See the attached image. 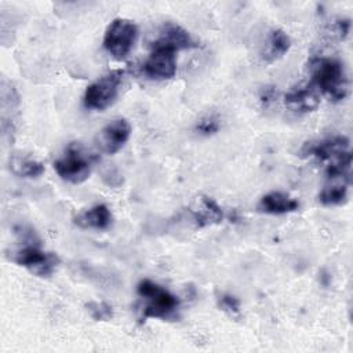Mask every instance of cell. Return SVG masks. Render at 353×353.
<instances>
[{
  "label": "cell",
  "mask_w": 353,
  "mask_h": 353,
  "mask_svg": "<svg viewBox=\"0 0 353 353\" xmlns=\"http://www.w3.org/2000/svg\"><path fill=\"white\" fill-rule=\"evenodd\" d=\"M312 84L331 101H343L349 92V79L343 63L336 58L316 57L309 62Z\"/></svg>",
  "instance_id": "cell-1"
},
{
  "label": "cell",
  "mask_w": 353,
  "mask_h": 353,
  "mask_svg": "<svg viewBox=\"0 0 353 353\" xmlns=\"http://www.w3.org/2000/svg\"><path fill=\"white\" fill-rule=\"evenodd\" d=\"M137 294L139 296V301L142 302V319H178L179 299L163 285L149 279H143L137 285Z\"/></svg>",
  "instance_id": "cell-2"
},
{
  "label": "cell",
  "mask_w": 353,
  "mask_h": 353,
  "mask_svg": "<svg viewBox=\"0 0 353 353\" xmlns=\"http://www.w3.org/2000/svg\"><path fill=\"white\" fill-rule=\"evenodd\" d=\"M95 157L79 142H72L61 157L54 161L55 172L66 182L77 185L90 178Z\"/></svg>",
  "instance_id": "cell-3"
},
{
  "label": "cell",
  "mask_w": 353,
  "mask_h": 353,
  "mask_svg": "<svg viewBox=\"0 0 353 353\" xmlns=\"http://www.w3.org/2000/svg\"><path fill=\"white\" fill-rule=\"evenodd\" d=\"M8 259L37 277H50L61 262L57 254L41 250L39 243H25L22 247L11 251Z\"/></svg>",
  "instance_id": "cell-4"
},
{
  "label": "cell",
  "mask_w": 353,
  "mask_h": 353,
  "mask_svg": "<svg viewBox=\"0 0 353 353\" xmlns=\"http://www.w3.org/2000/svg\"><path fill=\"white\" fill-rule=\"evenodd\" d=\"M123 70H112L94 83H91L83 97V103L87 109L92 110H105L116 101L123 81Z\"/></svg>",
  "instance_id": "cell-5"
},
{
  "label": "cell",
  "mask_w": 353,
  "mask_h": 353,
  "mask_svg": "<svg viewBox=\"0 0 353 353\" xmlns=\"http://www.w3.org/2000/svg\"><path fill=\"white\" fill-rule=\"evenodd\" d=\"M138 37L137 25L125 18L113 19L103 36L105 50L116 59L125 58L132 50Z\"/></svg>",
  "instance_id": "cell-6"
},
{
  "label": "cell",
  "mask_w": 353,
  "mask_h": 353,
  "mask_svg": "<svg viewBox=\"0 0 353 353\" xmlns=\"http://www.w3.org/2000/svg\"><path fill=\"white\" fill-rule=\"evenodd\" d=\"M142 72L153 80L171 79L176 72L175 52L163 47H152V52L145 61Z\"/></svg>",
  "instance_id": "cell-7"
},
{
  "label": "cell",
  "mask_w": 353,
  "mask_h": 353,
  "mask_svg": "<svg viewBox=\"0 0 353 353\" xmlns=\"http://www.w3.org/2000/svg\"><path fill=\"white\" fill-rule=\"evenodd\" d=\"M346 152H349V139L342 135L321 141H310L301 149L302 157H314L320 161H332Z\"/></svg>",
  "instance_id": "cell-8"
},
{
  "label": "cell",
  "mask_w": 353,
  "mask_h": 353,
  "mask_svg": "<svg viewBox=\"0 0 353 353\" xmlns=\"http://www.w3.org/2000/svg\"><path fill=\"white\" fill-rule=\"evenodd\" d=\"M130 135V123L125 119H114L99 131L97 137V143L103 153L114 154L127 143Z\"/></svg>",
  "instance_id": "cell-9"
},
{
  "label": "cell",
  "mask_w": 353,
  "mask_h": 353,
  "mask_svg": "<svg viewBox=\"0 0 353 353\" xmlns=\"http://www.w3.org/2000/svg\"><path fill=\"white\" fill-rule=\"evenodd\" d=\"M152 47H163L174 52H178L181 50L194 47V40L192 39L190 33L181 25L167 22L161 26L157 39L152 43Z\"/></svg>",
  "instance_id": "cell-10"
},
{
  "label": "cell",
  "mask_w": 353,
  "mask_h": 353,
  "mask_svg": "<svg viewBox=\"0 0 353 353\" xmlns=\"http://www.w3.org/2000/svg\"><path fill=\"white\" fill-rule=\"evenodd\" d=\"M284 103L291 112L309 113L319 108L320 97L312 85H299L285 94Z\"/></svg>",
  "instance_id": "cell-11"
},
{
  "label": "cell",
  "mask_w": 353,
  "mask_h": 353,
  "mask_svg": "<svg viewBox=\"0 0 353 353\" xmlns=\"http://www.w3.org/2000/svg\"><path fill=\"white\" fill-rule=\"evenodd\" d=\"M190 214L196 228L216 225L221 223L223 219L222 208L214 199L208 196H200L190 208Z\"/></svg>",
  "instance_id": "cell-12"
},
{
  "label": "cell",
  "mask_w": 353,
  "mask_h": 353,
  "mask_svg": "<svg viewBox=\"0 0 353 353\" xmlns=\"http://www.w3.org/2000/svg\"><path fill=\"white\" fill-rule=\"evenodd\" d=\"M0 97H1V132H3V137H8L12 139L15 127H14V120L11 117V113L18 109L19 95L17 90L12 87V84L8 83L6 79H3Z\"/></svg>",
  "instance_id": "cell-13"
},
{
  "label": "cell",
  "mask_w": 353,
  "mask_h": 353,
  "mask_svg": "<svg viewBox=\"0 0 353 353\" xmlns=\"http://www.w3.org/2000/svg\"><path fill=\"white\" fill-rule=\"evenodd\" d=\"M299 208V201L284 192H270L259 200L256 210L262 214L283 215L295 212Z\"/></svg>",
  "instance_id": "cell-14"
},
{
  "label": "cell",
  "mask_w": 353,
  "mask_h": 353,
  "mask_svg": "<svg viewBox=\"0 0 353 353\" xmlns=\"http://www.w3.org/2000/svg\"><path fill=\"white\" fill-rule=\"evenodd\" d=\"M113 216L108 205L105 204H97L91 208L80 212L74 219V225H77L81 229H97L103 230L108 229L112 225Z\"/></svg>",
  "instance_id": "cell-15"
},
{
  "label": "cell",
  "mask_w": 353,
  "mask_h": 353,
  "mask_svg": "<svg viewBox=\"0 0 353 353\" xmlns=\"http://www.w3.org/2000/svg\"><path fill=\"white\" fill-rule=\"evenodd\" d=\"M291 47L290 36L281 29H273L269 32L263 51L262 59L266 63H272L280 58H283Z\"/></svg>",
  "instance_id": "cell-16"
},
{
  "label": "cell",
  "mask_w": 353,
  "mask_h": 353,
  "mask_svg": "<svg viewBox=\"0 0 353 353\" xmlns=\"http://www.w3.org/2000/svg\"><path fill=\"white\" fill-rule=\"evenodd\" d=\"M10 171L19 178H39L44 172V165L29 154L14 153L10 157Z\"/></svg>",
  "instance_id": "cell-17"
},
{
  "label": "cell",
  "mask_w": 353,
  "mask_h": 353,
  "mask_svg": "<svg viewBox=\"0 0 353 353\" xmlns=\"http://www.w3.org/2000/svg\"><path fill=\"white\" fill-rule=\"evenodd\" d=\"M350 183L341 179H328V183L321 189L319 201L323 205H341L347 200V190Z\"/></svg>",
  "instance_id": "cell-18"
},
{
  "label": "cell",
  "mask_w": 353,
  "mask_h": 353,
  "mask_svg": "<svg viewBox=\"0 0 353 353\" xmlns=\"http://www.w3.org/2000/svg\"><path fill=\"white\" fill-rule=\"evenodd\" d=\"M216 302H218V306L221 307V310H223L230 317H234V319L240 317L241 303H240L239 298H236L234 295L228 294V292H221L216 295Z\"/></svg>",
  "instance_id": "cell-19"
},
{
  "label": "cell",
  "mask_w": 353,
  "mask_h": 353,
  "mask_svg": "<svg viewBox=\"0 0 353 353\" xmlns=\"http://www.w3.org/2000/svg\"><path fill=\"white\" fill-rule=\"evenodd\" d=\"M85 309L95 321H108L113 317V307L106 302L91 301L85 305Z\"/></svg>",
  "instance_id": "cell-20"
},
{
  "label": "cell",
  "mask_w": 353,
  "mask_h": 353,
  "mask_svg": "<svg viewBox=\"0 0 353 353\" xmlns=\"http://www.w3.org/2000/svg\"><path fill=\"white\" fill-rule=\"evenodd\" d=\"M196 131L201 135H205V137H210V135H214L219 131L221 128V123H219V119L214 114H207L204 117H201L197 124H196Z\"/></svg>",
  "instance_id": "cell-21"
},
{
  "label": "cell",
  "mask_w": 353,
  "mask_h": 353,
  "mask_svg": "<svg viewBox=\"0 0 353 353\" xmlns=\"http://www.w3.org/2000/svg\"><path fill=\"white\" fill-rule=\"evenodd\" d=\"M350 30V21L347 18L336 19L331 26V34L335 36L338 40H345Z\"/></svg>",
  "instance_id": "cell-22"
},
{
  "label": "cell",
  "mask_w": 353,
  "mask_h": 353,
  "mask_svg": "<svg viewBox=\"0 0 353 353\" xmlns=\"http://www.w3.org/2000/svg\"><path fill=\"white\" fill-rule=\"evenodd\" d=\"M102 179H103V182L108 186H112V188H117L119 185L123 183V176H121V174L116 168H108L103 172Z\"/></svg>",
  "instance_id": "cell-23"
},
{
  "label": "cell",
  "mask_w": 353,
  "mask_h": 353,
  "mask_svg": "<svg viewBox=\"0 0 353 353\" xmlns=\"http://www.w3.org/2000/svg\"><path fill=\"white\" fill-rule=\"evenodd\" d=\"M277 97V91L274 90V87H270V85H266L259 92V101L262 102L263 106H268L269 103H272Z\"/></svg>",
  "instance_id": "cell-24"
}]
</instances>
